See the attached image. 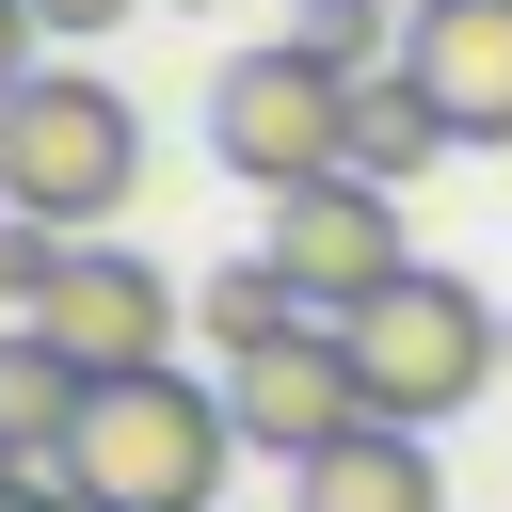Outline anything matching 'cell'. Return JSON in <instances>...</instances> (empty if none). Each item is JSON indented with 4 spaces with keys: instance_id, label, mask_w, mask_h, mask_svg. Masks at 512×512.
Masks as SVG:
<instances>
[{
    "instance_id": "12",
    "label": "cell",
    "mask_w": 512,
    "mask_h": 512,
    "mask_svg": "<svg viewBox=\"0 0 512 512\" xmlns=\"http://www.w3.org/2000/svg\"><path fill=\"white\" fill-rule=\"evenodd\" d=\"M192 320H208V352L240 368V352H256V336H288L304 304H288V272H272V256H240V272H208V304H192Z\"/></svg>"
},
{
    "instance_id": "15",
    "label": "cell",
    "mask_w": 512,
    "mask_h": 512,
    "mask_svg": "<svg viewBox=\"0 0 512 512\" xmlns=\"http://www.w3.org/2000/svg\"><path fill=\"white\" fill-rule=\"evenodd\" d=\"M32 48H48V32H32V0H0V96L32 80Z\"/></svg>"
},
{
    "instance_id": "13",
    "label": "cell",
    "mask_w": 512,
    "mask_h": 512,
    "mask_svg": "<svg viewBox=\"0 0 512 512\" xmlns=\"http://www.w3.org/2000/svg\"><path fill=\"white\" fill-rule=\"evenodd\" d=\"M288 48H320L336 80H384V64H400V48H384V0H304V32H288Z\"/></svg>"
},
{
    "instance_id": "10",
    "label": "cell",
    "mask_w": 512,
    "mask_h": 512,
    "mask_svg": "<svg viewBox=\"0 0 512 512\" xmlns=\"http://www.w3.org/2000/svg\"><path fill=\"white\" fill-rule=\"evenodd\" d=\"M64 432H80V368L48 336H0V480H64Z\"/></svg>"
},
{
    "instance_id": "16",
    "label": "cell",
    "mask_w": 512,
    "mask_h": 512,
    "mask_svg": "<svg viewBox=\"0 0 512 512\" xmlns=\"http://www.w3.org/2000/svg\"><path fill=\"white\" fill-rule=\"evenodd\" d=\"M128 0H32V32H112Z\"/></svg>"
},
{
    "instance_id": "8",
    "label": "cell",
    "mask_w": 512,
    "mask_h": 512,
    "mask_svg": "<svg viewBox=\"0 0 512 512\" xmlns=\"http://www.w3.org/2000/svg\"><path fill=\"white\" fill-rule=\"evenodd\" d=\"M400 64L448 144H512V0H400Z\"/></svg>"
},
{
    "instance_id": "7",
    "label": "cell",
    "mask_w": 512,
    "mask_h": 512,
    "mask_svg": "<svg viewBox=\"0 0 512 512\" xmlns=\"http://www.w3.org/2000/svg\"><path fill=\"white\" fill-rule=\"evenodd\" d=\"M16 336H48L80 384L176 368V272H160V256H112V240H64V272H48V304H32Z\"/></svg>"
},
{
    "instance_id": "11",
    "label": "cell",
    "mask_w": 512,
    "mask_h": 512,
    "mask_svg": "<svg viewBox=\"0 0 512 512\" xmlns=\"http://www.w3.org/2000/svg\"><path fill=\"white\" fill-rule=\"evenodd\" d=\"M448 160V112L416 96V64H384V80H352V176H384V192H416Z\"/></svg>"
},
{
    "instance_id": "14",
    "label": "cell",
    "mask_w": 512,
    "mask_h": 512,
    "mask_svg": "<svg viewBox=\"0 0 512 512\" xmlns=\"http://www.w3.org/2000/svg\"><path fill=\"white\" fill-rule=\"evenodd\" d=\"M48 272H64V240L0 208V320H32V304H48Z\"/></svg>"
},
{
    "instance_id": "4",
    "label": "cell",
    "mask_w": 512,
    "mask_h": 512,
    "mask_svg": "<svg viewBox=\"0 0 512 512\" xmlns=\"http://www.w3.org/2000/svg\"><path fill=\"white\" fill-rule=\"evenodd\" d=\"M208 160L272 208V192H304V176H352V80L320 64V48H240L224 80H208Z\"/></svg>"
},
{
    "instance_id": "17",
    "label": "cell",
    "mask_w": 512,
    "mask_h": 512,
    "mask_svg": "<svg viewBox=\"0 0 512 512\" xmlns=\"http://www.w3.org/2000/svg\"><path fill=\"white\" fill-rule=\"evenodd\" d=\"M0 512H80V496L64 480H0Z\"/></svg>"
},
{
    "instance_id": "6",
    "label": "cell",
    "mask_w": 512,
    "mask_h": 512,
    "mask_svg": "<svg viewBox=\"0 0 512 512\" xmlns=\"http://www.w3.org/2000/svg\"><path fill=\"white\" fill-rule=\"evenodd\" d=\"M208 384H224V432H240L256 464H320L336 432H368V368H352L336 320H288V336H256V352L208 368Z\"/></svg>"
},
{
    "instance_id": "3",
    "label": "cell",
    "mask_w": 512,
    "mask_h": 512,
    "mask_svg": "<svg viewBox=\"0 0 512 512\" xmlns=\"http://www.w3.org/2000/svg\"><path fill=\"white\" fill-rule=\"evenodd\" d=\"M336 336H352V368H368V416H400V432L464 416V400L512 368V352H496V304H480L464 272H432V256H416L384 304H352Z\"/></svg>"
},
{
    "instance_id": "2",
    "label": "cell",
    "mask_w": 512,
    "mask_h": 512,
    "mask_svg": "<svg viewBox=\"0 0 512 512\" xmlns=\"http://www.w3.org/2000/svg\"><path fill=\"white\" fill-rule=\"evenodd\" d=\"M128 192H144V112L112 80H80V64H32L0 96V208L48 224V240H96Z\"/></svg>"
},
{
    "instance_id": "18",
    "label": "cell",
    "mask_w": 512,
    "mask_h": 512,
    "mask_svg": "<svg viewBox=\"0 0 512 512\" xmlns=\"http://www.w3.org/2000/svg\"><path fill=\"white\" fill-rule=\"evenodd\" d=\"M496 352H512V320H496Z\"/></svg>"
},
{
    "instance_id": "5",
    "label": "cell",
    "mask_w": 512,
    "mask_h": 512,
    "mask_svg": "<svg viewBox=\"0 0 512 512\" xmlns=\"http://www.w3.org/2000/svg\"><path fill=\"white\" fill-rule=\"evenodd\" d=\"M256 256L288 272V304H304V320H352V304H384V288L416 272V256H400V192H384V176H304V192H272Z\"/></svg>"
},
{
    "instance_id": "9",
    "label": "cell",
    "mask_w": 512,
    "mask_h": 512,
    "mask_svg": "<svg viewBox=\"0 0 512 512\" xmlns=\"http://www.w3.org/2000/svg\"><path fill=\"white\" fill-rule=\"evenodd\" d=\"M288 512H448V480H432V432H400V416L336 432L320 464H288Z\"/></svg>"
},
{
    "instance_id": "1",
    "label": "cell",
    "mask_w": 512,
    "mask_h": 512,
    "mask_svg": "<svg viewBox=\"0 0 512 512\" xmlns=\"http://www.w3.org/2000/svg\"><path fill=\"white\" fill-rule=\"evenodd\" d=\"M224 384L192 368H128V384H80V432H64V496L80 512H224Z\"/></svg>"
}]
</instances>
